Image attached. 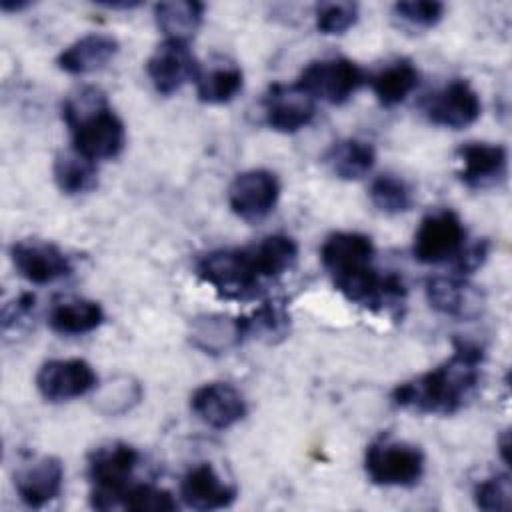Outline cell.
<instances>
[{"instance_id": "obj_32", "label": "cell", "mask_w": 512, "mask_h": 512, "mask_svg": "<svg viewBox=\"0 0 512 512\" xmlns=\"http://www.w3.org/2000/svg\"><path fill=\"white\" fill-rule=\"evenodd\" d=\"M142 398V388L130 378H114L96 392L98 410L104 414H124Z\"/></svg>"}, {"instance_id": "obj_14", "label": "cell", "mask_w": 512, "mask_h": 512, "mask_svg": "<svg viewBox=\"0 0 512 512\" xmlns=\"http://www.w3.org/2000/svg\"><path fill=\"white\" fill-rule=\"evenodd\" d=\"M314 116V98H310L296 84H274L264 96V120L276 132H298L306 128L314 120Z\"/></svg>"}, {"instance_id": "obj_19", "label": "cell", "mask_w": 512, "mask_h": 512, "mask_svg": "<svg viewBox=\"0 0 512 512\" xmlns=\"http://www.w3.org/2000/svg\"><path fill=\"white\" fill-rule=\"evenodd\" d=\"M372 258L374 244L360 232H334L320 248V260L330 276L372 264Z\"/></svg>"}, {"instance_id": "obj_4", "label": "cell", "mask_w": 512, "mask_h": 512, "mask_svg": "<svg viewBox=\"0 0 512 512\" xmlns=\"http://www.w3.org/2000/svg\"><path fill=\"white\" fill-rule=\"evenodd\" d=\"M426 458L420 446L392 436H380L366 448L364 470L376 486L410 488L424 476Z\"/></svg>"}, {"instance_id": "obj_37", "label": "cell", "mask_w": 512, "mask_h": 512, "mask_svg": "<svg viewBox=\"0 0 512 512\" xmlns=\"http://www.w3.org/2000/svg\"><path fill=\"white\" fill-rule=\"evenodd\" d=\"M498 450H500L502 460L508 464L510 462V456H508V452H510V432L508 430L502 432V436L498 438Z\"/></svg>"}, {"instance_id": "obj_31", "label": "cell", "mask_w": 512, "mask_h": 512, "mask_svg": "<svg viewBox=\"0 0 512 512\" xmlns=\"http://www.w3.org/2000/svg\"><path fill=\"white\" fill-rule=\"evenodd\" d=\"M446 6L436 0H410V2H396L392 6V18L410 30H428L434 28L442 16Z\"/></svg>"}, {"instance_id": "obj_10", "label": "cell", "mask_w": 512, "mask_h": 512, "mask_svg": "<svg viewBox=\"0 0 512 512\" xmlns=\"http://www.w3.org/2000/svg\"><path fill=\"white\" fill-rule=\"evenodd\" d=\"M10 258L16 272L30 284H52L60 278L70 276V258L52 242L28 238L14 242L10 248Z\"/></svg>"}, {"instance_id": "obj_17", "label": "cell", "mask_w": 512, "mask_h": 512, "mask_svg": "<svg viewBox=\"0 0 512 512\" xmlns=\"http://www.w3.org/2000/svg\"><path fill=\"white\" fill-rule=\"evenodd\" d=\"M14 486L26 506L42 508L60 496L64 464L56 456H42L16 474Z\"/></svg>"}, {"instance_id": "obj_27", "label": "cell", "mask_w": 512, "mask_h": 512, "mask_svg": "<svg viewBox=\"0 0 512 512\" xmlns=\"http://www.w3.org/2000/svg\"><path fill=\"white\" fill-rule=\"evenodd\" d=\"M418 82H420L418 68L404 58L390 62L370 78L374 96L386 108H392L404 102L410 96V92L418 86Z\"/></svg>"}, {"instance_id": "obj_35", "label": "cell", "mask_w": 512, "mask_h": 512, "mask_svg": "<svg viewBox=\"0 0 512 512\" xmlns=\"http://www.w3.org/2000/svg\"><path fill=\"white\" fill-rule=\"evenodd\" d=\"M320 34H344L358 20V4L354 2H320L314 12Z\"/></svg>"}, {"instance_id": "obj_5", "label": "cell", "mask_w": 512, "mask_h": 512, "mask_svg": "<svg viewBox=\"0 0 512 512\" xmlns=\"http://www.w3.org/2000/svg\"><path fill=\"white\" fill-rule=\"evenodd\" d=\"M198 276L228 300H246L258 294V276L248 248H220L204 254L196 264Z\"/></svg>"}, {"instance_id": "obj_39", "label": "cell", "mask_w": 512, "mask_h": 512, "mask_svg": "<svg viewBox=\"0 0 512 512\" xmlns=\"http://www.w3.org/2000/svg\"><path fill=\"white\" fill-rule=\"evenodd\" d=\"M102 6H106V8H124V10H128V8H136L138 6V2H100Z\"/></svg>"}, {"instance_id": "obj_9", "label": "cell", "mask_w": 512, "mask_h": 512, "mask_svg": "<svg viewBox=\"0 0 512 512\" xmlns=\"http://www.w3.org/2000/svg\"><path fill=\"white\" fill-rule=\"evenodd\" d=\"M98 376L82 358H56L40 366L36 388L48 402H68L96 390Z\"/></svg>"}, {"instance_id": "obj_6", "label": "cell", "mask_w": 512, "mask_h": 512, "mask_svg": "<svg viewBox=\"0 0 512 512\" xmlns=\"http://www.w3.org/2000/svg\"><path fill=\"white\" fill-rule=\"evenodd\" d=\"M366 82L364 70L342 56L310 62L298 76L296 86L310 98L328 104H344Z\"/></svg>"}, {"instance_id": "obj_2", "label": "cell", "mask_w": 512, "mask_h": 512, "mask_svg": "<svg viewBox=\"0 0 512 512\" xmlns=\"http://www.w3.org/2000/svg\"><path fill=\"white\" fill-rule=\"evenodd\" d=\"M72 148L98 162L116 158L126 144V128L98 88H82L62 106Z\"/></svg>"}, {"instance_id": "obj_1", "label": "cell", "mask_w": 512, "mask_h": 512, "mask_svg": "<svg viewBox=\"0 0 512 512\" xmlns=\"http://www.w3.org/2000/svg\"><path fill=\"white\" fill-rule=\"evenodd\" d=\"M484 350L466 340H454L452 356L430 372L398 384L392 402L420 414H454L476 392Z\"/></svg>"}, {"instance_id": "obj_7", "label": "cell", "mask_w": 512, "mask_h": 512, "mask_svg": "<svg viewBox=\"0 0 512 512\" xmlns=\"http://www.w3.org/2000/svg\"><path fill=\"white\" fill-rule=\"evenodd\" d=\"M466 246V228L450 208L428 212L414 234L412 254L422 264H442L454 260Z\"/></svg>"}, {"instance_id": "obj_16", "label": "cell", "mask_w": 512, "mask_h": 512, "mask_svg": "<svg viewBox=\"0 0 512 512\" xmlns=\"http://www.w3.org/2000/svg\"><path fill=\"white\" fill-rule=\"evenodd\" d=\"M180 496L194 510H220L236 500L238 490L222 480L210 462H200L182 476Z\"/></svg>"}, {"instance_id": "obj_13", "label": "cell", "mask_w": 512, "mask_h": 512, "mask_svg": "<svg viewBox=\"0 0 512 512\" xmlns=\"http://www.w3.org/2000/svg\"><path fill=\"white\" fill-rule=\"evenodd\" d=\"M190 408L198 420L216 430H226L238 424L246 412L244 396L228 382H208L194 390Z\"/></svg>"}, {"instance_id": "obj_15", "label": "cell", "mask_w": 512, "mask_h": 512, "mask_svg": "<svg viewBox=\"0 0 512 512\" xmlns=\"http://www.w3.org/2000/svg\"><path fill=\"white\" fill-rule=\"evenodd\" d=\"M460 180L474 190L492 188L504 180L508 172V150L502 144L468 142L458 148Z\"/></svg>"}, {"instance_id": "obj_26", "label": "cell", "mask_w": 512, "mask_h": 512, "mask_svg": "<svg viewBox=\"0 0 512 512\" xmlns=\"http://www.w3.org/2000/svg\"><path fill=\"white\" fill-rule=\"evenodd\" d=\"M190 340L206 354H222L242 342L238 318L224 314H204L192 320Z\"/></svg>"}, {"instance_id": "obj_8", "label": "cell", "mask_w": 512, "mask_h": 512, "mask_svg": "<svg viewBox=\"0 0 512 512\" xmlns=\"http://www.w3.org/2000/svg\"><path fill=\"white\" fill-rule=\"evenodd\" d=\"M280 198V180L274 172L254 168L240 172L228 188V204L232 212L246 220L258 222L266 218Z\"/></svg>"}, {"instance_id": "obj_30", "label": "cell", "mask_w": 512, "mask_h": 512, "mask_svg": "<svg viewBox=\"0 0 512 512\" xmlns=\"http://www.w3.org/2000/svg\"><path fill=\"white\" fill-rule=\"evenodd\" d=\"M370 200L384 214L408 212L414 204L412 186L396 174H380L370 184Z\"/></svg>"}, {"instance_id": "obj_33", "label": "cell", "mask_w": 512, "mask_h": 512, "mask_svg": "<svg viewBox=\"0 0 512 512\" xmlns=\"http://www.w3.org/2000/svg\"><path fill=\"white\" fill-rule=\"evenodd\" d=\"M122 508L134 512H172L178 504L164 488L152 484H130L124 492Z\"/></svg>"}, {"instance_id": "obj_18", "label": "cell", "mask_w": 512, "mask_h": 512, "mask_svg": "<svg viewBox=\"0 0 512 512\" xmlns=\"http://www.w3.org/2000/svg\"><path fill=\"white\" fill-rule=\"evenodd\" d=\"M118 48L120 46L114 36L92 32L66 46L58 54L56 62L60 70L74 76H82L104 68L118 54Z\"/></svg>"}, {"instance_id": "obj_23", "label": "cell", "mask_w": 512, "mask_h": 512, "mask_svg": "<svg viewBox=\"0 0 512 512\" xmlns=\"http://www.w3.org/2000/svg\"><path fill=\"white\" fill-rule=\"evenodd\" d=\"M204 4L196 0H172L154 6V20L166 40L184 42L198 32L204 18Z\"/></svg>"}, {"instance_id": "obj_11", "label": "cell", "mask_w": 512, "mask_h": 512, "mask_svg": "<svg viewBox=\"0 0 512 512\" xmlns=\"http://www.w3.org/2000/svg\"><path fill=\"white\" fill-rule=\"evenodd\" d=\"M424 114L436 126L460 130L480 118L482 102L466 80L456 78L426 100Z\"/></svg>"}, {"instance_id": "obj_36", "label": "cell", "mask_w": 512, "mask_h": 512, "mask_svg": "<svg viewBox=\"0 0 512 512\" xmlns=\"http://www.w3.org/2000/svg\"><path fill=\"white\" fill-rule=\"evenodd\" d=\"M490 254V242L488 240H476L468 246L462 248V252L454 258L456 260V272L458 276H464V274H472L474 270H478L486 258Z\"/></svg>"}, {"instance_id": "obj_38", "label": "cell", "mask_w": 512, "mask_h": 512, "mask_svg": "<svg viewBox=\"0 0 512 512\" xmlns=\"http://www.w3.org/2000/svg\"><path fill=\"white\" fill-rule=\"evenodd\" d=\"M26 6H30V2H26V0H0V8L4 10V12H18V10H22V8H26Z\"/></svg>"}, {"instance_id": "obj_34", "label": "cell", "mask_w": 512, "mask_h": 512, "mask_svg": "<svg viewBox=\"0 0 512 512\" xmlns=\"http://www.w3.org/2000/svg\"><path fill=\"white\" fill-rule=\"evenodd\" d=\"M474 502L486 512H508L512 508V480L508 472L494 474L474 488Z\"/></svg>"}, {"instance_id": "obj_21", "label": "cell", "mask_w": 512, "mask_h": 512, "mask_svg": "<svg viewBox=\"0 0 512 512\" xmlns=\"http://www.w3.org/2000/svg\"><path fill=\"white\" fill-rule=\"evenodd\" d=\"M102 322V306L86 298H70L56 302L48 314V324L52 332L60 336H82L96 330Z\"/></svg>"}, {"instance_id": "obj_3", "label": "cell", "mask_w": 512, "mask_h": 512, "mask_svg": "<svg viewBox=\"0 0 512 512\" xmlns=\"http://www.w3.org/2000/svg\"><path fill=\"white\" fill-rule=\"evenodd\" d=\"M140 452L126 442H108L94 448L88 456V478L94 484L92 506L112 510L122 506L124 492L132 484Z\"/></svg>"}, {"instance_id": "obj_20", "label": "cell", "mask_w": 512, "mask_h": 512, "mask_svg": "<svg viewBox=\"0 0 512 512\" xmlns=\"http://www.w3.org/2000/svg\"><path fill=\"white\" fill-rule=\"evenodd\" d=\"M426 298L434 310L454 318H470L480 310V300L462 276H434L426 282Z\"/></svg>"}, {"instance_id": "obj_24", "label": "cell", "mask_w": 512, "mask_h": 512, "mask_svg": "<svg viewBox=\"0 0 512 512\" xmlns=\"http://www.w3.org/2000/svg\"><path fill=\"white\" fill-rule=\"evenodd\" d=\"M242 340H258L276 344L290 332V314L282 300H268L258 306L250 316L238 318Z\"/></svg>"}, {"instance_id": "obj_29", "label": "cell", "mask_w": 512, "mask_h": 512, "mask_svg": "<svg viewBox=\"0 0 512 512\" xmlns=\"http://www.w3.org/2000/svg\"><path fill=\"white\" fill-rule=\"evenodd\" d=\"M54 182L56 186L68 194L78 196L86 194L96 188L98 184V170L96 162L82 156L78 150H62L54 160Z\"/></svg>"}, {"instance_id": "obj_25", "label": "cell", "mask_w": 512, "mask_h": 512, "mask_svg": "<svg viewBox=\"0 0 512 512\" xmlns=\"http://www.w3.org/2000/svg\"><path fill=\"white\" fill-rule=\"evenodd\" d=\"M254 268L262 280L286 274L298 258V244L286 234H270L260 242L248 246Z\"/></svg>"}, {"instance_id": "obj_28", "label": "cell", "mask_w": 512, "mask_h": 512, "mask_svg": "<svg viewBox=\"0 0 512 512\" xmlns=\"http://www.w3.org/2000/svg\"><path fill=\"white\" fill-rule=\"evenodd\" d=\"M196 94L204 104H226L238 96L244 86V74L236 64L218 62L208 68L200 66L196 76Z\"/></svg>"}, {"instance_id": "obj_12", "label": "cell", "mask_w": 512, "mask_h": 512, "mask_svg": "<svg viewBox=\"0 0 512 512\" xmlns=\"http://www.w3.org/2000/svg\"><path fill=\"white\" fill-rule=\"evenodd\" d=\"M148 78L154 90L162 96L178 92L186 82L196 80L200 64L190 52L188 44L164 40L146 62Z\"/></svg>"}, {"instance_id": "obj_22", "label": "cell", "mask_w": 512, "mask_h": 512, "mask_svg": "<svg viewBox=\"0 0 512 512\" xmlns=\"http://www.w3.org/2000/svg\"><path fill=\"white\" fill-rule=\"evenodd\" d=\"M324 162L330 172L340 180L364 178L376 162V150L370 142L360 138H346L334 142L324 154Z\"/></svg>"}]
</instances>
